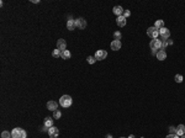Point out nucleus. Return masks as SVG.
Returning <instances> with one entry per match:
<instances>
[{
	"mask_svg": "<svg viewBox=\"0 0 185 138\" xmlns=\"http://www.w3.org/2000/svg\"><path fill=\"white\" fill-rule=\"evenodd\" d=\"M11 136H12V138H26L27 133L22 130V128L16 127V128H14V130L11 131Z\"/></svg>",
	"mask_w": 185,
	"mask_h": 138,
	"instance_id": "1",
	"label": "nucleus"
},
{
	"mask_svg": "<svg viewBox=\"0 0 185 138\" xmlns=\"http://www.w3.org/2000/svg\"><path fill=\"white\" fill-rule=\"evenodd\" d=\"M59 104L60 106H63V107H69L72 105V97L69 95H63L59 99Z\"/></svg>",
	"mask_w": 185,
	"mask_h": 138,
	"instance_id": "2",
	"label": "nucleus"
},
{
	"mask_svg": "<svg viewBox=\"0 0 185 138\" xmlns=\"http://www.w3.org/2000/svg\"><path fill=\"white\" fill-rule=\"evenodd\" d=\"M147 36L148 37H151V38H153V40H157V37L159 36V31L157 30L154 26L149 27V28H147Z\"/></svg>",
	"mask_w": 185,
	"mask_h": 138,
	"instance_id": "3",
	"label": "nucleus"
},
{
	"mask_svg": "<svg viewBox=\"0 0 185 138\" xmlns=\"http://www.w3.org/2000/svg\"><path fill=\"white\" fill-rule=\"evenodd\" d=\"M162 41L160 40H152L151 43H149V47H151V50H153L155 52V50H160L162 48Z\"/></svg>",
	"mask_w": 185,
	"mask_h": 138,
	"instance_id": "4",
	"label": "nucleus"
},
{
	"mask_svg": "<svg viewBox=\"0 0 185 138\" xmlns=\"http://www.w3.org/2000/svg\"><path fill=\"white\" fill-rule=\"evenodd\" d=\"M95 59L96 61H102V59H106V57H107V52L104 50H99L96 51V53H95Z\"/></svg>",
	"mask_w": 185,
	"mask_h": 138,
	"instance_id": "5",
	"label": "nucleus"
},
{
	"mask_svg": "<svg viewBox=\"0 0 185 138\" xmlns=\"http://www.w3.org/2000/svg\"><path fill=\"white\" fill-rule=\"evenodd\" d=\"M159 31V36L162 37V40H164V41H167V40L169 38V36H170V31L167 28V27H162Z\"/></svg>",
	"mask_w": 185,
	"mask_h": 138,
	"instance_id": "6",
	"label": "nucleus"
},
{
	"mask_svg": "<svg viewBox=\"0 0 185 138\" xmlns=\"http://www.w3.org/2000/svg\"><path fill=\"white\" fill-rule=\"evenodd\" d=\"M58 134H59V131H58V128L57 127H49L48 128V136L51 138H57L58 137Z\"/></svg>",
	"mask_w": 185,
	"mask_h": 138,
	"instance_id": "7",
	"label": "nucleus"
},
{
	"mask_svg": "<svg viewBox=\"0 0 185 138\" xmlns=\"http://www.w3.org/2000/svg\"><path fill=\"white\" fill-rule=\"evenodd\" d=\"M75 25L77 27H79V28H85L87 27V20H84L83 17H79V19H77L75 20Z\"/></svg>",
	"mask_w": 185,
	"mask_h": 138,
	"instance_id": "8",
	"label": "nucleus"
},
{
	"mask_svg": "<svg viewBox=\"0 0 185 138\" xmlns=\"http://www.w3.org/2000/svg\"><path fill=\"white\" fill-rule=\"evenodd\" d=\"M57 48H58L59 51H62V52L67 50V43H65L64 40L60 38V40H58V41H57Z\"/></svg>",
	"mask_w": 185,
	"mask_h": 138,
	"instance_id": "9",
	"label": "nucleus"
},
{
	"mask_svg": "<svg viewBox=\"0 0 185 138\" xmlns=\"http://www.w3.org/2000/svg\"><path fill=\"white\" fill-rule=\"evenodd\" d=\"M124 9H122V6H120V5H117V6H113V9H112V12L115 14V15H117V16H122L124 15Z\"/></svg>",
	"mask_w": 185,
	"mask_h": 138,
	"instance_id": "10",
	"label": "nucleus"
},
{
	"mask_svg": "<svg viewBox=\"0 0 185 138\" xmlns=\"http://www.w3.org/2000/svg\"><path fill=\"white\" fill-rule=\"evenodd\" d=\"M110 46H111V50L112 51H118L121 48V42L120 41H117V40H113Z\"/></svg>",
	"mask_w": 185,
	"mask_h": 138,
	"instance_id": "11",
	"label": "nucleus"
},
{
	"mask_svg": "<svg viewBox=\"0 0 185 138\" xmlns=\"http://www.w3.org/2000/svg\"><path fill=\"white\" fill-rule=\"evenodd\" d=\"M47 109L51 110V111H56L57 109H58V104L56 101H48L47 102Z\"/></svg>",
	"mask_w": 185,
	"mask_h": 138,
	"instance_id": "12",
	"label": "nucleus"
},
{
	"mask_svg": "<svg viewBox=\"0 0 185 138\" xmlns=\"http://www.w3.org/2000/svg\"><path fill=\"white\" fill-rule=\"evenodd\" d=\"M116 22H117V25L120 27H124V26H126V17L124 15L122 16H118L117 17V20H116Z\"/></svg>",
	"mask_w": 185,
	"mask_h": 138,
	"instance_id": "13",
	"label": "nucleus"
},
{
	"mask_svg": "<svg viewBox=\"0 0 185 138\" xmlns=\"http://www.w3.org/2000/svg\"><path fill=\"white\" fill-rule=\"evenodd\" d=\"M165 58H167L165 51L160 50V51H158V52H157V59H159V61H164Z\"/></svg>",
	"mask_w": 185,
	"mask_h": 138,
	"instance_id": "14",
	"label": "nucleus"
},
{
	"mask_svg": "<svg viewBox=\"0 0 185 138\" xmlns=\"http://www.w3.org/2000/svg\"><path fill=\"white\" fill-rule=\"evenodd\" d=\"M67 27H68V30H70V31L75 30V27H77L75 20H68V21H67Z\"/></svg>",
	"mask_w": 185,
	"mask_h": 138,
	"instance_id": "15",
	"label": "nucleus"
},
{
	"mask_svg": "<svg viewBox=\"0 0 185 138\" xmlns=\"http://www.w3.org/2000/svg\"><path fill=\"white\" fill-rule=\"evenodd\" d=\"M177 134L179 137L183 136V134H185V126L184 125H179V126L177 127Z\"/></svg>",
	"mask_w": 185,
	"mask_h": 138,
	"instance_id": "16",
	"label": "nucleus"
},
{
	"mask_svg": "<svg viewBox=\"0 0 185 138\" xmlns=\"http://www.w3.org/2000/svg\"><path fill=\"white\" fill-rule=\"evenodd\" d=\"M53 126V120L51 119V117H46L45 119V127H47V128H49V127Z\"/></svg>",
	"mask_w": 185,
	"mask_h": 138,
	"instance_id": "17",
	"label": "nucleus"
},
{
	"mask_svg": "<svg viewBox=\"0 0 185 138\" xmlns=\"http://www.w3.org/2000/svg\"><path fill=\"white\" fill-rule=\"evenodd\" d=\"M154 27L157 30H160L162 27H164V22H163V20H157L154 23Z\"/></svg>",
	"mask_w": 185,
	"mask_h": 138,
	"instance_id": "18",
	"label": "nucleus"
},
{
	"mask_svg": "<svg viewBox=\"0 0 185 138\" xmlns=\"http://www.w3.org/2000/svg\"><path fill=\"white\" fill-rule=\"evenodd\" d=\"M60 57L63 58V59H69L70 58V52H69L68 50H65L62 52V54H60Z\"/></svg>",
	"mask_w": 185,
	"mask_h": 138,
	"instance_id": "19",
	"label": "nucleus"
},
{
	"mask_svg": "<svg viewBox=\"0 0 185 138\" xmlns=\"http://www.w3.org/2000/svg\"><path fill=\"white\" fill-rule=\"evenodd\" d=\"M60 54H62V51H59L58 48H56V50H53V52H52V56L54 58H58V57H60Z\"/></svg>",
	"mask_w": 185,
	"mask_h": 138,
	"instance_id": "20",
	"label": "nucleus"
},
{
	"mask_svg": "<svg viewBox=\"0 0 185 138\" xmlns=\"http://www.w3.org/2000/svg\"><path fill=\"white\" fill-rule=\"evenodd\" d=\"M62 117V112L58 111V110H56V111H53V119H60Z\"/></svg>",
	"mask_w": 185,
	"mask_h": 138,
	"instance_id": "21",
	"label": "nucleus"
},
{
	"mask_svg": "<svg viewBox=\"0 0 185 138\" xmlns=\"http://www.w3.org/2000/svg\"><path fill=\"white\" fill-rule=\"evenodd\" d=\"M1 138H12L11 133L10 132H8V131H4L3 133H1Z\"/></svg>",
	"mask_w": 185,
	"mask_h": 138,
	"instance_id": "22",
	"label": "nucleus"
},
{
	"mask_svg": "<svg viewBox=\"0 0 185 138\" xmlns=\"http://www.w3.org/2000/svg\"><path fill=\"white\" fill-rule=\"evenodd\" d=\"M95 61H96V59H95V57H93V56H89V57L87 58V62L89 64H94Z\"/></svg>",
	"mask_w": 185,
	"mask_h": 138,
	"instance_id": "23",
	"label": "nucleus"
},
{
	"mask_svg": "<svg viewBox=\"0 0 185 138\" xmlns=\"http://www.w3.org/2000/svg\"><path fill=\"white\" fill-rule=\"evenodd\" d=\"M174 79H175L177 83H181V81H183V75H181V74H177V75L174 77Z\"/></svg>",
	"mask_w": 185,
	"mask_h": 138,
	"instance_id": "24",
	"label": "nucleus"
},
{
	"mask_svg": "<svg viewBox=\"0 0 185 138\" xmlns=\"http://www.w3.org/2000/svg\"><path fill=\"white\" fill-rule=\"evenodd\" d=\"M121 36H122V34H121V32H118V31H116V32L113 33V38H115V40H117V41H120V40H121Z\"/></svg>",
	"mask_w": 185,
	"mask_h": 138,
	"instance_id": "25",
	"label": "nucleus"
},
{
	"mask_svg": "<svg viewBox=\"0 0 185 138\" xmlns=\"http://www.w3.org/2000/svg\"><path fill=\"white\" fill-rule=\"evenodd\" d=\"M169 134H177V127H174V126H170L169 127Z\"/></svg>",
	"mask_w": 185,
	"mask_h": 138,
	"instance_id": "26",
	"label": "nucleus"
},
{
	"mask_svg": "<svg viewBox=\"0 0 185 138\" xmlns=\"http://www.w3.org/2000/svg\"><path fill=\"white\" fill-rule=\"evenodd\" d=\"M168 45H173V42H172V41H164V42L162 43V48L164 50V48H165Z\"/></svg>",
	"mask_w": 185,
	"mask_h": 138,
	"instance_id": "27",
	"label": "nucleus"
},
{
	"mask_svg": "<svg viewBox=\"0 0 185 138\" xmlns=\"http://www.w3.org/2000/svg\"><path fill=\"white\" fill-rule=\"evenodd\" d=\"M130 15H131V11H130V10H125V11H124V16H125L126 19H127Z\"/></svg>",
	"mask_w": 185,
	"mask_h": 138,
	"instance_id": "28",
	"label": "nucleus"
},
{
	"mask_svg": "<svg viewBox=\"0 0 185 138\" xmlns=\"http://www.w3.org/2000/svg\"><path fill=\"white\" fill-rule=\"evenodd\" d=\"M165 138H180V137H179L178 134H168Z\"/></svg>",
	"mask_w": 185,
	"mask_h": 138,
	"instance_id": "29",
	"label": "nucleus"
},
{
	"mask_svg": "<svg viewBox=\"0 0 185 138\" xmlns=\"http://www.w3.org/2000/svg\"><path fill=\"white\" fill-rule=\"evenodd\" d=\"M32 3H35V4H38V3H40V0H32Z\"/></svg>",
	"mask_w": 185,
	"mask_h": 138,
	"instance_id": "30",
	"label": "nucleus"
},
{
	"mask_svg": "<svg viewBox=\"0 0 185 138\" xmlns=\"http://www.w3.org/2000/svg\"><path fill=\"white\" fill-rule=\"evenodd\" d=\"M106 138H112V136L111 134H106Z\"/></svg>",
	"mask_w": 185,
	"mask_h": 138,
	"instance_id": "31",
	"label": "nucleus"
},
{
	"mask_svg": "<svg viewBox=\"0 0 185 138\" xmlns=\"http://www.w3.org/2000/svg\"><path fill=\"white\" fill-rule=\"evenodd\" d=\"M129 138H136V137H135L133 134H131V136H129Z\"/></svg>",
	"mask_w": 185,
	"mask_h": 138,
	"instance_id": "32",
	"label": "nucleus"
},
{
	"mask_svg": "<svg viewBox=\"0 0 185 138\" xmlns=\"http://www.w3.org/2000/svg\"><path fill=\"white\" fill-rule=\"evenodd\" d=\"M180 138H185V134H183V136H180Z\"/></svg>",
	"mask_w": 185,
	"mask_h": 138,
	"instance_id": "33",
	"label": "nucleus"
},
{
	"mask_svg": "<svg viewBox=\"0 0 185 138\" xmlns=\"http://www.w3.org/2000/svg\"><path fill=\"white\" fill-rule=\"evenodd\" d=\"M120 138H126V137H120Z\"/></svg>",
	"mask_w": 185,
	"mask_h": 138,
	"instance_id": "34",
	"label": "nucleus"
}]
</instances>
